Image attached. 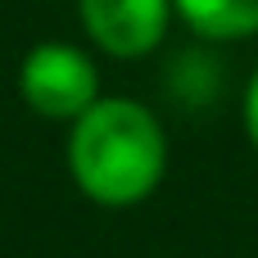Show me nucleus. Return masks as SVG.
Here are the masks:
<instances>
[{
    "instance_id": "39448f33",
    "label": "nucleus",
    "mask_w": 258,
    "mask_h": 258,
    "mask_svg": "<svg viewBox=\"0 0 258 258\" xmlns=\"http://www.w3.org/2000/svg\"><path fill=\"white\" fill-rule=\"evenodd\" d=\"M245 132H249V145L258 150V68L245 86Z\"/></svg>"
},
{
    "instance_id": "20e7f679",
    "label": "nucleus",
    "mask_w": 258,
    "mask_h": 258,
    "mask_svg": "<svg viewBox=\"0 0 258 258\" xmlns=\"http://www.w3.org/2000/svg\"><path fill=\"white\" fill-rule=\"evenodd\" d=\"M177 18L209 41H240L258 32V0H172Z\"/></svg>"
},
{
    "instance_id": "7ed1b4c3",
    "label": "nucleus",
    "mask_w": 258,
    "mask_h": 258,
    "mask_svg": "<svg viewBox=\"0 0 258 258\" xmlns=\"http://www.w3.org/2000/svg\"><path fill=\"white\" fill-rule=\"evenodd\" d=\"M172 14H177L172 0H82L86 36L113 59L150 54L168 36Z\"/></svg>"
},
{
    "instance_id": "f03ea898",
    "label": "nucleus",
    "mask_w": 258,
    "mask_h": 258,
    "mask_svg": "<svg viewBox=\"0 0 258 258\" xmlns=\"http://www.w3.org/2000/svg\"><path fill=\"white\" fill-rule=\"evenodd\" d=\"M18 95L41 118L77 122L100 100V73L86 50L68 41H41L18 63Z\"/></svg>"
},
{
    "instance_id": "f257e3e1",
    "label": "nucleus",
    "mask_w": 258,
    "mask_h": 258,
    "mask_svg": "<svg viewBox=\"0 0 258 258\" xmlns=\"http://www.w3.org/2000/svg\"><path fill=\"white\" fill-rule=\"evenodd\" d=\"M68 127V172L86 200L104 209H132L159 190L168 172V136L145 104L127 95H100Z\"/></svg>"
}]
</instances>
